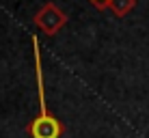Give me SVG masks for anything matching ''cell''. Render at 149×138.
I'll return each instance as SVG.
<instances>
[{"mask_svg":"<svg viewBox=\"0 0 149 138\" xmlns=\"http://www.w3.org/2000/svg\"><path fill=\"white\" fill-rule=\"evenodd\" d=\"M61 132L58 123H56L54 119H50V117H41L33 123V136L35 138H56Z\"/></svg>","mask_w":149,"mask_h":138,"instance_id":"cell-1","label":"cell"},{"mask_svg":"<svg viewBox=\"0 0 149 138\" xmlns=\"http://www.w3.org/2000/svg\"><path fill=\"white\" fill-rule=\"evenodd\" d=\"M93 2H95V0H93ZM97 2H102V0H97Z\"/></svg>","mask_w":149,"mask_h":138,"instance_id":"cell-2","label":"cell"}]
</instances>
